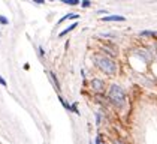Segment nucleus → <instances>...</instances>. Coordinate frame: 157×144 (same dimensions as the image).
<instances>
[{"label":"nucleus","mask_w":157,"mask_h":144,"mask_svg":"<svg viewBox=\"0 0 157 144\" xmlns=\"http://www.w3.org/2000/svg\"><path fill=\"white\" fill-rule=\"evenodd\" d=\"M109 102L117 108H123L126 105V92L123 90V87L118 84H111L108 92Z\"/></svg>","instance_id":"nucleus-1"},{"label":"nucleus","mask_w":157,"mask_h":144,"mask_svg":"<svg viewBox=\"0 0 157 144\" xmlns=\"http://www.w3.org/2000/svg\"><path fill=\"white\" fill-rule=\"evenodd\" d=\"M97 66L100 68V71H103L108 75H114L117 74V63L109 57H97Z\"/></svg>","instance_id":"nucleus-2"},{"label":"nucleus","mask_w":157,"mask_h":144,"mask_svg":"<svg viewBox=\"0 0 157 144\" xmlns=\"http://www.w3.org/2000/svg\"><path fill=\"white\" fill-rule=\"evenodd\" d=\"M90 87H91L94 92H97V93H102V92L105 90V83H103L102 80H99V78H94V80H91Z\"/></svg>","instance_id":"nucleus-3"},{"label":"nucleus","mask_w":157,"mask_h":144,"mask_svg":"<svg viewBox=\"0 0 157 144\" xmlns=\"http://www.w3.org/2000/svg\"><path fill=\"white\" fill-rule=\"evenodd\" d=\"M48 75H49V78H51V81H52V84H54V87H56V90L60 93V92H61V87H60V81H59L57 75H56V74H54L52 71H49Z\"/></svg>","instance_id":"nucleus-4"},{"label":"nucleus","mask_w":157,"mask_h":144,"mask_svg":"<svg viewBox=\"0 0 157 144\" xmlns=\"http://www.w3.org/2000/svg\"><path fill=\"white\" fill-rule=\"evenodd\" d=\"M102 21H106V23L108 21H120V23H123V21H126V18L121 15H109V17H103Z\"/></svg>","instance_id":"nucleus-5"},{"label":"nucleus","mask_w":157,"mask_h":144,"mask_svg":"<svg viewBox=\"0 0 157 144\" xmlns=\"http://www.w3.org/2000/svg\"><path fill=\"white\" fill-rule=\"evenodd\" d=\"M76 26H78V23L71 24V26H69L67 29H64L63 32H60V33H59V38H63V36H66V35H67L69 32H72V30H75V29H76Z\"/></svg>","instance_id":"nucleus-6"},{"label":"nucleus","mask_w":157,"mask_h":144,"mask_svg":"<svg viewBox=\"0 0 157 144\" xmlns=\"http://www.w3.org/2000/svg\"><path fill=\"white\" fill-rule=\"evenodd\" d=\"M78 20V18H79V15H78V14H67V15H64V17H63V18H60V20H59V24H61L63 23V21H66V20Z\"/></svg>","instance_id":"nucleus-7"},{"label":"nucleus","mask_w":157,"mask_h":144,"mask_svg":"<svg viewBox=\"0 0 157 144\" xmlns=\"http://www.w3.org/2000/svg\"><path fill=\"white\" fill-rule=\"evenodd\" d=\"M63 3H66V5H71V6H76V5H79V0H61Z\"/></svg>","instance_id":"nucleus-8"},{"label":"nucleus","mask_w":157,"mask_h":144,"mask_svg":"<svg viewBox=\"0 0 157 144\" xmlns=\"http://www.w3.org/2000/svg\"><path fill=\"white\" fill-rule=\"evenodd\" d=\"M71 111H73L75 114H79V110H78V104H76V102L71 104Z\"/></svg>","instance_id":"nucleus-9"},{"label":"nucleus","mask_w":157,"mask_h":144,"mask_svg":"<svg viewBox=\"0 0 157 144\" xmlns=\"http://www.w3.org/2000/svg\"><path fill=\"white\" fill-rule=\"evenodd\" d=\"M141 36H156V33L154 32H150V30H144V32H141Z\"/></svg>","instance_id":"nucleus-10"},{"label":"nucleus","mask_w":157,"mask_h":144,"mask_svg":"<svg viewBox=\"0 0 157 144\" xmlns=\"http://www.w3.org/2000/svg\"><path fill=\"white\" fill-rule=\"evenodd\" d=\"M91 5V0H81V6L82 8H88Z\"/></svg>","instance_id":"nucleus-11"},{"label":"nucleus","mask_w":157,"mask_h":144,"mask_svg":"<svg viewBox=\"0 0 157 144\" xmlns=\"http://www.w3.org/2000/svg\"><path fill=\"white\" fill-rule=\"evenodd\" d=\"M0 23H2V24H8V23H9V20H8L6 17H3V15H0Z\"/></svg>","instance_id":"nucleus-12"},{"label":"nucleus","mask_w":157,"mask_h":144,"mask_svg":"<svg viewBox=\"0 0 157 144\" xmlns=\"http://www.w3.org/2000/svg\"><path fill=\"white\" fill-rule=\"evenodd\" d=\"M0 84H2L3 87H6V86H8V83H6V80H5V78H3L2 75H0Z\"/></svg>","instance_id":"nucleus-13"},{"label":"nucleus","mask_w":157,"mask_h":144,"mask_svg":"<svg viewBox=\"0 0 157 144\" xmlns=\"http://www.w3.org/2000/svg\"><path fill=\"white\" fill-rule=\"evenodd\" d=\"M96 144H105L103 141H102V137H100V135H97L96 137Z\"/></svg>","instance_id":"nucleus-14"},{"label":"nucleus","mask_w":157,"mask_h":144,"mask_svg":"<svg viewBox=\"0 0 157 144\" xmlns=\"http://www.w3.org/2000/svg\"><path fill=\"white\" fill-rule=\"evenodd\" d=\"M39 54H40V57H45V51L42 47H39Z\"/></svg>","instance_id":"nucleus-15"},{"label":"nucleus","mask_w":157,"mask_h":144,"mask_svg":"<svg viewBox=\"0 0 157 144\" xmlns=\"http://www.w3.org/2000/svg\"><path fill=\"white\" fill-rule=\"evenodd\" d=\"M114 144H126V143H124V141H121V140H115Z\"/></svg>","instance_id":"nucleus-16"},{"label":"nucleus","mask_w":157,"mask_h":144,"mask_svg":"<svg viewBox=\"0 0 157 144\" xmlns=\"http://www.w3.org/2000/svg\"><path fill=\"white\" fill-rule=\"evenodd\" d=\"M35 3H39V5H42V3H45V0H33Z\"/></svg>","instance_id":"nucleus-17"},{"label":"nucleus","mask_w":157,"mask_h":144,"mask_svg":"<svg viewBox=\"0 0 157 144\" xmlns=\"http://www.w3.org/2000/svg\"><path fill=\"white\" fill-rule=\"evenodd\" d=\"M90 144H93V143H91V141H90Z\"/></svg>","instance_id":"nucleus-18"}]
</instances>
